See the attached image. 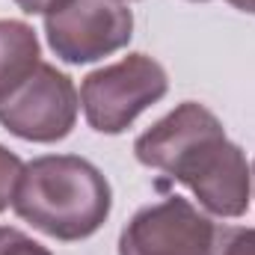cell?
I'll use <instances>...</instances> for the list:
<instances>
[{
    "label": "cell",
    "instance_id": "obj_9",
    "mask_svg": "<svg viewBox=\"0 0 255 255\" xmlns=\"http://www.w3.org/2000/svg\"><path fill=\"white\" fill-rule=\"evenodd\" d=\"M0 255H51V250L24 235L21 229L0 226Z\"/></svg>",
    "mask_w": 255,
    "mask_h": 255
},
{
    "label": "cell",
    "instance_id": "obj_10",
    "mask_svg": "<svg viewBox=\"0 0 255 255\" xmlns=\"http://www.w3.org/2000/svg\"><path fill=\"white\" fill-rule=\"evenodd\" d=\"M217 255H255V229L217 232Z\"/></svg>",
    "mask_w": 255,
    "mask_h": 255
},
{
    "label": "cell",
    "instance_id": "obj_7",
    "mask_svg": "<svg viewBox=\"0 0 255 255\" xmlns=\"http://www.w3.org/2000/svg\"><path fill=\"white\" fill-rule=\"evenodd\" d=\"M42 65L36 30L15 18H0V104Z\"/></svg>",
    "mask_w": 255,
    "mask_h": 255
},
{
    "label": "cell",
    "instance_id": "obj_2",
    "mask_svg": "<svg viewBox=\"0 0 255 255\" xmlns=\"http://www.w3.org/2000/svg\"><path fill=\"white\" fill-rule=\"evenodd\" d=\"M113 190L104 172L77 154H45L24 163L12 211L54 241H86L110 217Z\"/></svg>",
    "mask_w": 255,
    "mask_h": 255
},
{
    "label": "cell",
    "instance_id": "obj_8",
    "mask_svg": "<svg viewBox=\"0 0 255 255\" xmlns=\"http://www.w3.org/2000/svg\"><path fill=\"white\" fill-rule=\"evenodd\" d=\"M21 172H24V160L15 151H9L6 145H0V211H6L12 205Z\"/></svg>",
    "mask_w": 255,
    "mask_h": 255
},
{
    "label": "cell",
    "instance_id": "obj_14",
    "mask_svg": "<svg viewBox=\"0 0 255 255\" xmlns=\"http://www.w3.org/2000/svg\"><path fill=\"white\" fill-rule=\"evenodd\" d=\"M193 3H208V0H193Z\"/></svg>",
    "mask_w": 255,
    "mask_h": 255
},
{
    "label": "cell",
    "instance_id": "obj_12",
    "mask_svg": "<svg viewBox=\"0 0 255 255\" xmlns=\"http://www.w3.org/2000/svg\"><path fill=\"white\" fill-rule=\"evenodd\" d=\"M226 3H232L235 9H241L247 15H255V0H226Z\"/></svg>",
    "mask_w": 255,
    "mask_h": 255
},
{
    "label": "cell",
    "instance_id": "obj_3",
    "mask_svg": "<svg viewBox=\"0 0 255 255\" xmlns=\"http://www.w3.org/2000/svg\"><path fill=\"white\" fill-rule=\"evenodd\" d=\"M166 89L169 77L157 60L148 54H128L83 77L80 104L92 130L116 136L133 125L139 113L157 104Z\"/></svg>",
    "mask_w": 255,
    "mask_h": 255
},
{
    "label": "cell",
    "instance_id": "obj_1",
    "mask_svg": "<svg viewBox=\"0 0 255 255\" xmlns=\"http://www.w3.org/2000/svg\"><path fill=\"white\" fill-rule=\"evenodd\" d=\"M133 154L142 166L181 181L214 217L238 220L250 208L253 169L247 154L205 104H178L136 136Z\"/></svg>",
    "mask_w": 255,
    "mask_h": 255
},
{
    "label": "cell",
    "instance_id": "obj_5",
    "mask_svg": "<svg viewBox=\"0 0 255 255\" xmlns=\"http://www.w3.org/2000/svg\"><path fill=\"white\" fill-rule=\"evenodd\" d=\"M77 110L74 80L57 65L42 63L0 104V125L27 142H60L71 133Z\"/></svg>",
    "mask_w": 255,
    "mask_h": 255
},
{
    "label": "cell",
    "instance_id": "obj_11",
    "mask_svg": "<svg viewBox=\"0 0 255 255\" xmlns=\"http://www.w3.org/2000/svg\"><path fill=\"white\" fill-rule=\"evenodd\" d=\"M60 3H65V0H15V6L21 12H27V15H48Z\"/></svg>",
    "mask_w": 255,
    "mask_h": 255
},
{
    "label": "cell",
    "instance_id": "obj_13",
    "mask_svg": "<svg viewBox=\"0 0 255 255\" xmlns=\"http://www.w3.org/2000/svg\"><path fill=\"white\" fill-rule=\"evenodd\" d=\"M253 184H255V160H253Z\"/></svg>",
    "mask_w": 255,
    "mask_h": 255
},
{
    "label": "cell",
    "instance_id": "obj_4",
    "mask_svg": "<svg viewBox=\"0 0 255 255\" xmlns=\"http://www.w3.org/2000/svg\"><path fill=\"white\" fill-rule=\"evenodd\" d=\"M51 51L68 65H86L122 51L133 36L125 0H65L45 15Z\"/></svg>",
    "mask_w": 255,
    "mask_h": 255
},
{
    "label": "cell",
    "instance_id": "obj_6",
    "mask_svg": "<svg viewBox=\"0 0 255 255\" xmlns=\"http://www.w3.org/2000/svg\"><path fill=\"white\" fill-rule=\"evenodd\" d=\"M119 255H217V226L187 199L166 196L130 217Z\"/></svg>",
    "mask_w": 255,
    "mask_h": 255
}]
</instances>
